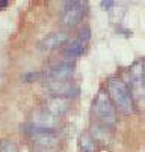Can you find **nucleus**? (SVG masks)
<instances>
[{
  "mask_svg": "<svg viewBox=\"0 0 145 152\" xmlns=\"http://www.w3.org/2000/svg\"><path fill=\"white\" fill-rule=\"evenodd\" d=\"M112 101V104L115 105V108L118 112H121L122 115L130 116L135 113L136 110V104L133 101L132 92L129 89V84L119 77H110L107 80L106 89H105Z\"/></svg>",
  "mask_w": 145,
  "mask_h": 152,
  "instance_id": "obj_1",
  "label": "nucleus"
},
{
  "mask_svg": "<svg viewBox=\"0 0 145 152\" xmlns=\"http://www.w3.org/2000/svg\"><path fill=\"white\" fill-rule=\"evenodd\" d=\"M92 112L95 118L98 119V124H101L103 126H106L109 129L115 128L118 122V113L105 89H100L97 92L94 102H92Z\"/></svg>",
  "mask_w": 145,
  "mask_h": 152,
  "instance_id": "obj_2",
  "label": "nucleus"
},
{
  "mask_svg": "<svg viewBox=\"0 0 145 152\" xmlns=\"http://www.w3.org/2000/svg\"><path fill=\"white\" fill-rule=\"evenodd\" d=\"M86 9H88V5L83 0H68V2H64L62 14H60L62 24L67 27L77 26L85 18Z\"/></svg>",
  "mask_w": 145,
  "mask_h": 152,
  "instance_id": "obj_3",
  "label": "nucleus"
},
{
  "mask_svg": "<svg viewBox=\"0 0 145 152\" xmlns=\"http://www.w3.org/2000/svg\"><path fill=\"white\" fill-rule=\"evenodd\" d=\"M129 78H130V92L133 96V101H136L142 105L144 95H145V72H144V63L142 60H136L130 69H129Z\"/></svg>",
  "mask_w": 145,
  "mask_h": 152,
  "instance_id": "obj_4",
  "label": "nucleus"
},
{
  "mask_svg": "<svg viewBox=\"0 0 145 152\" xmlns=\"http://www.w3.org/2000/svg\"><path fill=\"white\" fill-rule=\"evenodd\" d=\"M89 39H91V29H89V26H83L79 30L77 36L68 42V45L64 50V54L67 57H71V59L82 56L89 44Z\"/></svg>",
  "mask_w": 145,
  "mask_h": 152,
  "instance_id": "obj_5",
  "label": "nucleus"
},
{
  "mask_svg": "<svg viewBox=\"0 0 145 152\" xmlns=\"http://www.w3.org/2000/svg\"><path fill=\"white\" fill-rule=\"evenodd\" d=\"M70 107H71L70 99L60 98V96H53V95L49 96V98L44 101V105H43L44 110H46L47 113H50L52 116H54L56 119L60 118V116H65L67 112L70 110Z\"/></svg>",
  "mask_w": 145,
  "mask_h": 152,
  "instance_id": "obj_6",
  "label": "nucleus"
},
{
  "mask_svg": "<svg viewBox=\"0 0 145 152\" xmlns=\"http://www.w3.org/2000/svg\"><path fill=\"white\" fill-rule=\"evenodd\" d=\"M47 89L53 96H60V98H73L79 94L77 84H73L71 81H49Z\"/></svg>",
  "mask_w": 145,
  "mask_h": 152,
  "instance_id": "obj_7",
  "label": "nucleus"
},
{
  "mask_svg": "<svg viewBox=\"0 0 145 152\" xmlns=\"http://www.w3.org/2000/svg\"><path fill=\"white\" fill-rule=\"evenodd\" d=\"M74 72H76V65L73 62H62L49 71V80L50 81H70Z\"/></svg>",
  "mask_w": 145,
  "mask_h": 152,
  "instance_id": "obj_8",
  "label": "nucleus"
},
{
  "mask_svg": "<svg viewBox=\"0 0 145 152\" xmlns=\"http://www.w3.org/2000/svg\"><path fill=\"white\" fill-rule=\"evenodd\" d=\"M30 125L36 128H44V129H57V119L47 113L44 108L35 110L30 116Z\"/></svg>",
  "mask_w": 145,
  "mask_h": 152,
  "instance_id": "obj_9",
  "label": "nucleus"
},
{
  "mask_svg": "<svg viewBox=\"0 0 145 152\" xmlns=\"http://www.w3.org/2000/svg\"><path fill=\"white\" fill-rule=\"evenodd\" d=\"M89 136L95 142V145H98V146H109L112 143V133H110V129L106 128V126H103L98 122L91 126Z\"/></svg>",
  "mask_w": 145,
  "mask_h": 152,
  "instance_id": "obj_10",
  "label": "nucleus"
},
{
  "mask_svg": "<svg viewBox=\"0 0 145 152\" xmlns=\"http://www.w3.org/2000/svg\"><path fill=\"white\" fill-rule=\"evenodd\" d=\"M68 42V33L67 32H54L49 35L46 39H43V47L46 50H54L60 45Z\"/></svg>",
  "mask_w": 145,
  "mask_h": 152,
  "instance_id": "obj_11",
  "label": "nucleus"
},
{
  "mask_svg": "<svg viewBox=\"0 0 145 152\" xmlns=\"http://www.w3.org/2000/svg\"><path fill=\"white\" fill-rule=\"evenodd\" d=\"M32 139L39 148H44V149H53L57 146V134H39Z\"/></svg>",
  "mask_w": 145,
  "mask_h": 152,
  "instance_id": "obj_12",
  "label": "nucleus"
},
{
  "mask_svg": "<svg viewBox=\"0 0 145 152\" xmlns=\"http://www.w3.org/2000/svg\"><path fill=\"white\" fill-rule=\"evenodd\" d=\"M79 146H80L82 152H95V149H97V145H95V142L91 139L89 134H82V136H80Z\"/></svg>",
  "mask_w": 145,
  "mask_h": 152,
  "instance_id": "obj_13",
  "label": "nucleus"
},
{
  "mask_svg": "<svg viewBox=\"0 0 145 152\" xmlns=\"http://www.w3.org/2000/svg\"><path fill=\"white\" fill-rule=\"evenodd\" d=\"M0 152H17V146L9 140H2L0 142Z\"/></svg>",
  "mask_w": 145,
  "mask_h": 152,
  "instance_id": "obj_14",
  "label": "nucleus"
},
{
  "mask_svg": "<svg viewBox=\"0 0 145 152\" xmlns=\"http://www.w3.org/2000/svg\"><path fill=\"white\" fill-rule=\"evenodd\" d=\"M26 81H32V80H36V78H39V74H36V72H30V74H24V77H23Z\"/></svg>",
  "mask_w": 145,
  "mask_h": 152,
  "instance_id": "obj_15",
  "label": "nucleus"
},
{
  "mask_svg": "<svg viewBox=\"0 0 145 152\" xmlns=\"http://www.w3.org/2000/svg\"><path fill=\"white\" fill-rule=\"evenodd\" d=\"M101 5H103V8H112V5H113V2H101Z\"/></svg>",
  "mask_w": 145,
  "mask_h": 152,
  "instance_id": "obj_16",
  "label": "nucleus"
},
{
  "mask_svg": "<svg viewBox=\"0 0 145 152\" xmlns=\"http://www.w3.org/2000/svg\"><path fill=\"white\" fill-rule=\"evenodd\" d=\"M8 6V0H3V2H0V8H5Z\"/></svg>",
  "mask_w": 145,
  "mask_h": 152,
  "instance_id": "obj_17",
  "label": "nucleus"
}]
</instances>
